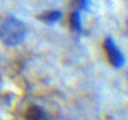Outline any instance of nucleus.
Returning a JSON list of instances; mask_svg holds the SVG:
<instances>
[{
	"mask_svg": "<svg viewBox=\"0 0 128 120\" xmlns=\"http://www.w3.org/2000/svg\"><path fill=\"white\" fill-rule=\"evenodd\" d=\"M26 27L24 22L15 17H8L0 26V39L8 47H16L24 40Z\"/></svg>",
	"mask_w": 128,
	"mask_h": 120,
	"instance_id": "f257e3e1",
	"label": "nucleus"
},
{
	"mask_svg": "<svg viewBox=\"0 0 128 120\" xmlns=\"http://www.w3.org/2000/svg\"><path fill=\"white\" fill-rule=\"evenodd\" d=\"M104 47H105V50H106L108 60L111 63L112 66L120 68L124 65V63H125L124 56H123L122 52L118 50L116 44L114 43V41L111 38H106Z\"/></svg>",
	"mask_w": 128,
	"mask_h": 120,
	"instance_id": "f03ea898",
	"label": "nucleus"
},
{
	"mask_svg": "<svg viewBox=\"0 0 128 120\" xmlns=\"http://www.w3.org/2000/svg\"><path fill=\"white\" fill-rule=\"evenodd\" d=\"M70 22H71V25L74 30L76 31H80L82 29V21H80V12L78 11H75L71 14V17H70Z\"/></svg>",
	"mask_w": 128,
	"mask_h": 120,
	"instance_id": "39448f33",
	"label": "nucleus"
},
{
	"mask_svg": "<svg viewBox=\"0 0 128 120\" xmlns=\"http://www.w3.org/2000/svg\"><path fill=\"white\" fill-rule=\"evenodd\" d=\"M62 18V13L58 11H50L39 17V19L44 23H54Z\"/></svg>",
	"mask_w": 128,
	"mask_h": 120,
	"instance_id": "20e7f679",
	"label": "nucleus"
},
{
	"mask_svg": "<svg viewBox=\"0 0 128 120\" xmlns=\"http://www.w3.org/2000/svg\"><path fill=\"white\" fill-rule=\"evenodd\" d=\"M89 3L90 0H78V6L80 8H84V10H86L89 6Z\"/></svg>",
	"mask_w": 128,
	"mask_h": 120,
	"instance_id": "423d86ee",
	"label": "nucleus"
},
{
	"mask_svg": "<svg viewBox=\"0 0 128 120\" xmlns=\"http://www.w3.org/2000/svg\"><path fill=\"white\" fill-rule=\"evenodd\" d=\"M26 120H50L47 112L39 105H30L24 113Z\"/></svg>",
	"mask_w": 128,
	"mask_h": 120,
	"instance_id": "7ed1b4c3",
	"label": "nucleus"
}]
</instances>
